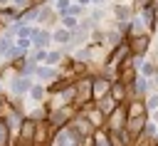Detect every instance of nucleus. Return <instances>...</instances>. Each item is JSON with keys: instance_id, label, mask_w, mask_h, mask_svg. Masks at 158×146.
<instances>
[{"instance_id": "nucleus-1", "label": "nucleus", "mask_w": 158, "mask_h": 146, "mask_svg": "<svg viewBox=\"0 0 158 146\" xmlns=\"http://www.w3.org/2000/svg\"><path fill=\"white\" fill-rule=\"evenodd\" d=\"M106 89H109V82H106V79H96V82H94V94H96V97L106 94Z\"/></svg>"}, {"instance_id": "nucleus-2", "label": "nucleus", "mask_w": 158, "mask_h": 146, "mask_svg": "<svg viewBox=\"0 0 158 146\" xmlns=\"http://www.w3.org/2000/svg\"><path fill=\"white\" fill-rule=\"evenodd\" d=\"M146 45H148V40H146V37L133 40V52H146Z\"/></svg>"}, {"instance_id": "nucleus-3", "label": "nucleus", "mask_w": 158, "mask_h": 146, "mask_svg": "<svg viewBox=\"0 0 158 146\" xmlns=\"http://www.w3.org/2000/svg\"><path fill=\"white\" fill-rule=\"evenodd\" d=\"M12 89H15L17 94L25 92V89H27V79H15V82H12Z\"/></svg>"}, {"instance_id": "nucleus-4", "label": "nucleus", "mask_w": 158, "mask_h": 146, "mask_svg": "<svg viewBox=\"0 0 158 146\" xmlns=\"http://www.w3.org/2000/svg\"><path fill=\"white\" fill-rule=\"evenodd\" d=\"M5 144H7V124L0 121V146H5Z\"/></svg>"}, {"instance_id": "nucleus-5", "label": "nucleus", "mask_w": 158, "mask_h": 146, "mask_svg": "<svg viewBox=\"0 0 158 146\" xmlns=\"http://www.w3.org/2000/svg\"><path fill=\"white\" fill-rule=\"evenodd\" d=\"M116 17L118 20H126L128 17V7H116Z\"/></svg>"}, {"instance_id": "nucleus-6", "label": "nucleus", "mask_w": 158, "mask_h": 146, "mask_svg": "<svg viewBox=\"0 0 158 146\" xmlns=\"http://www.w3.org/2000/svg\"><path fill=\"white\" fill-rule=\"evenodd\" d=\"M0 54H10V42H7V40L0 42Z\"/></svg>"}, {"instance_id": "nucleus-7", "label": "nucleus", "mask_w": 158, "mask_h": 146, "mask_svg": "<svg viewBox=\"0 0 158 146\" xmlns=\"http://www.w3.org/2000/svg\"><path fill=\"white\" fill-rule=\"evenodd\" d=\"M40 77H42V79H49V77H54V72L44 67V69H40Z\"/></svg>"}, {"instance_id": "nucleus-8", "label": "nucleus", "mask_w": 158, "mask_h": 146, "mask_svg": "<svg viewBox=\"0 0 158 146\" xmlns=\"http://www.w3.org/2000/svg\"><path fill=\"white\" fill-rule=\"evenodd\" d=\"M42 94H44V89H42V87H35V89H32V97H35V99H40Z\"/></svg>"}, {"instance_id": "nucleus-9", "label": "nucleus", "mask_w": 158, "mask_h": 146, "mask_svg": "<svg viewBox=\"0 0 158 146\" xmlns=\"http://www.w3.org/2000/svg\"><path fill=\"white\" fill-rule=\"evenodd\" d=\"M54 37H57V40H59V42H64V40H69V32H57V35H54Z\"/></svg>"}, {"instance_id": "nucleus-10", "label": "nucleus", "mask_w": 158, "mask_h": 146, "mask_svg": "<svg viewBox=\"0 0 158 146\" xmlns=\"http://www.w3.org/2000/svg\"><path fill=\"white\" fill-rule=\"evenodd\" d=\"M143 89H146V82L138 79V82H136V92H143Z\"/></svg>"}, {"instance_id": "nucleus-11", "label": "nucleus", "mask_w": 158, "mask_h": 146, "mask_svg": "<svg viewBox=\"0 0 158 146\" xmlns=\"http://www.w3.org/2000/svg\"><path fill=\"white\" fill-rule=\"evenodd\" d=\"M148 106L153 109V106H158V97H151V101H148Z\"/></svg>"}, {"instance_id": "nucleus-12", "label": "nucleus", "mask_w": 158, "mask_h": 146, "mask_svg": "<svg viewBox=\"0 0 158 146\" xmlns=\"http://www.w3.org/2000/svg\"><path fill=\"white\" fill-rule=\"evenodd\" d=\"M99 146H109V144H106V141H104V139L99 136Z\"/></svg>"}]
</instances>
